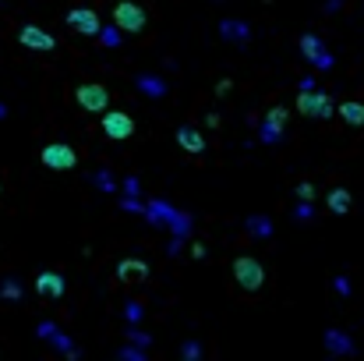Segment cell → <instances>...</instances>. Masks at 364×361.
I'll return each instance as SVG.
<instances>
[{
    "label": "cell",
    "mask_w": 364,
    "mask_h": 361,
    "mask_svg": "<svg viewBox=\"0 0 364 361\" xmlns=\"http://www.w3.org/2000/svg\"><path fill=\"white\" fill-rule=\"evenodd\" d=\"M18 43H21L25 50H39V53L57 50V39L46 33L43 25H21V28H18Z\"/></svg>",
    "instance_id": "ba28073f"
},
{
    "label": "cell",
    "mask_w": 364,
    "mask_h": 361,
    "mask_svg": "<svg viewBox=\"0 0 364 361\" xmlns=\"http://www.w3.org/2000/svg\"><path fill=\"white\" fill-rule=\"evenodd\" d=\"M191 259H205V245H191Z\"/></svg>",
    "instance_id": "7402d4cb"
},
{
    "label": "cell",
    "mask_w": 364,
    "mask_h": 361,
    "mask_svg": "<svg viewBox=\"0 0 364 361\" xmlns=\"http://www.w3.org/2000/svg\"><path fill=\"white\" fill-rule=\"evenodd\" d=\"M340 117L347 120V124H354V128H361V124H364V103H354V100H347V103H340Z\"/></svg>",
    "instance_id": "5bb4252c"
},
{
    "label": "cell",
    "mask_w": 364,
    "mask_h": 361,
    "mask_svg": "<svg viewBox=\"0 0 364 361\" xmlns=\"http://www.w3.org/2000/svg\"><path fill=\"white\" fill-rule=\"evenodd\" d=\"M36 294H43V297H64V290H68V284H64V277L60 273H53V269H43V273L36 277Z\"/></svg>",
    "instance_id": "9c48e42d"
},
{
    "label": "cell",
    "mask_w": 364,
    "mask_h": 361,
    "mask_svg": "<svg viewBox=\"0 0 364 361\" xmlns=\"http://www.w3.org/2000/svg\"><path fill=\"white\" fill-rule=\"evenodd\" d=\"M297 110L305 113V117H332V100L325 93H315V89H300V96H297Z\"/></svg>",
    "instance_id": "8992f818"
},
{
    "label": "cell",
    "mask_w": 364,
    "mask_h": 361,
    "mask_svg": "<svg viewBox=\"0 0 364 361\" xmlns=\"http://www.w3.org/2000/svg\"><path fill=\"white\" fill-rule=\"evenodd\" d=\"M283 128H287V110H283V107H272V110L265 113V142H272Z\"/></svg>",
    "instance_id": "7c38bea8"
},
{
    "label": "cell",
    "mask_w": 364,
    "mask_h": 361,
    "mask_svg": "<svg viewBox=\"0 0 364 361\" xmlns=\"http://www.w3.org/2000/svg\"><path fill=\"white\" fill-rule=\"evenodd\" d=\"M230 89H233V82L230 78H220L216 82V96H230Z\"/></svg>",
    "instance_id": "ffe728a7"
},
{
    "label": "cell",
    "mask_w": 364,
    "mask_h": 361,
    "mask_svg": "<svg viewBox=\"0 0 364 361\" xmlns=\"http://www.w3.org/2000/svg\"><path fill=\"white\" fill-rule=\"evenodd\" d=\"M68 28H75L78 36H99L103 33V21L93 8H71L68 11Z\"/></svg>",
    "instance_id": "52a82bcc"
},
{
    "label": "cell",
    "mask_w": 364,
    "mask_h": 361,
    "mask_svg": "<svg viewBox=\"0 0 364 361\" xmlns=\"http://www.w3.org/2000/svg\"><path fill=\"white\" fill-rule=\"evenodd\" d=\"M103 135L110 142H128L135 135V117L124 110H106L103 113Z\"/></svg>",
    "instance_id": "5b68a950"
},
{
    "label": "cell",
    "mask_w": 364,
    "mask_h": 361,
    "mask_svg": "<svg viewBox=\"0 0 364 361\" xmlns=\"http://www.w3.org/2000/svg\"><path fill=\"white\" fill-rule=\"evenodd\" d=\"M0 294H4L8 301H18V297H21V284H18V280H8V284H4V290H0Z\"/></svg>",
    "instance_id": "e0dca14e"
},
{
    "label": "cell",
    "mask_w": 364,
    "mask_h": 361,
    "mask_svg": "<svg viewBox=\"0 0 364 361\" xmlns=\"http://www.w3.org/2000/svg\"><path fill=\"white\" fill-rule=\"evenodd\" d=\"M113 25L120 28V33H128V36H138V33H145L149 15H145V8L138 4V0H117Z\"/></svg>",
    "instance_id": "6da1fadb"
},
{
    "label": "cell",
    "mask_w": 364,
    "mask_h": 361,
    "mask_svg": "<svg viewBox=\"0 0 364 361\" xmlns=\"http://www.w3.org/2000/svg\"><path fill=\"white\" fill-rule=\"evenodd\" d=\"M131 273H142V277H149V266L145 262H138V259H124L117 266V280H128Z\"/></svg>",
    "instance_id": "9a60e30c"
},
{
    "label": "cell",
    "mask_w": 364,
    "mask_h": 361,
    "mask_svg": "<svg viewBox=\"0 0 364 361\" xmlns=\"http://www.w3.org/2000/svg\"><path fill=\"white\" fill-rule=\"evenodd\" d=\"M75 103L85 113H106L110 110V89L99 85V82H85V85L75 89Z\"/></svg>",
    "instance_id": "3957f363"
},
{
    "label": "cell",
    "mask_w": 364,
    "mask_h": 361,
    "mask_svg": "<svg viewBox=\"0 0 364 361\" xmlns=\"http://www.w3.org/2000/svg\"><path fill=\"white\" fill-rule=\"evenodd\" d=\"M300 53H305V60H312V64H318V68H329L332 64V57L322 50V43L315 36H300Z\"/></svg>",
    "instance_id": "30bf717a"
},
{
    "label": "cell",
    "mask_w": 364,
    "mask_h": 361,
    "mask_svg": "<svg viewBox=\"0 0 364 361\" xmlns=\"http://www.w3.org/2000/svg\"><path fill=\"white\" fill-rule=\"evenodd\" d=\"M39 160H43V167L46 170H75L78 167V153L68 145V142H50V145H43V153H39Z\"/></svg>",
    "instance_id": "277c9868"
},
{
    "label": "cell",
    "mask_w": 364,
    "mask_h": 361,
    "mask_svg": "<svg viewBox=\"0 0 364 361\" xmlns=\"http://www.w3.org/2000/svg\"><path fill=\"white\" fill-rule=\"evenodd\" d=\"M233 280L240 290H262L265 287V266L255 255H237L233 259Z\"/></svg>",
    "instance_id": "7a4b0ae2"
},
{
    "label": "cell",
    "mask_w": 364,
    "mask_h": 361,
    "mask_svg": "<svg viewBox=\"0 0 364 361\" xmlns=\"http://www.w3.org/2000/svg\"><path fill=\"white\" fill-rule=\"evenodd\" d=\"M251 230H255V234H272L269 220H251Z\"/></svg>",
    "instance_id": "44dd1931"
},
{
    "label": "cell",
    "mask_w": 364,
    "mask_h": 361,
    "mask_svg": "<svg viewBox=\"0 0 364 361\" xmlns=\"http://www.w3.org/2000/svg\"><path fill=\"white\" fill-rule=\"evenodd\" d=\"M325 205H329V213H336V216L350 213V192H347V188H332V192L325 195Z\"/></svg>",
    "instance_id": "4fadbf2b"
},
{
    "label": "cell",
    "mask_w": 364,
    "mask_h": 361,
    "mask_svg": "<svg viewBox=\"0 0 364 361\" xmlns=\"http://www.w3.org/2000/svg\"><path fill=\"white\" fill-rule=\"evenodd\" d=\"M297 198H300V202H312V198H315V185L300 180V185H297Z\"/></svg>",
    "instance_id": "ac0fdd59"
},
{
    "label": "cell",
    "mask_w": 364,
    "mask_h": 361,
    "mask_svg": "<svg viewBox=\"0 0 364 361\" xmlns=\"http://www.w3.org/2000/svg\"><path fill=\"white\" fill-rule=\"evenodd\" d=\"M325 340H329V347H332V351H350L347 337H343V333H336V329H329V333H325Z\"/></svg>",
    "instance_id": "2e32d148"
},
{
    "label": "cell",
    "mask_w": 364,
    "mask_h": 361,
    "mask_svg": "<svg viewBox=\"0 0 364 361\" xmlns=\"http://www.w3.org/2000/svg\"><path fill=\"white\" fill-rule=\"evenodd\" d=\"M177 142H180V149H184V153H202L205 149V138H202V131L198 128H177Z\"/></svg>",
    "instance_id": "8fae6325"
},
{
    "label": "cell",
    "mask_w": 364,
    "mask_h": 361,
    "mask_svg": "<svg viewBox=\"0 0 364 361\" xmlns=\"http://www.w3.org/2000/svg\"><path fill=\"white\" fill-rule=\"evenodd\" d=\"M138 85H142V93H145V89H149V93H153V96H163V85H160L156 78H142Z\"/></svg>",
    "instance_id": "d6986e66"
},
{
    "label": "cell",
    "mask_w": 364,
    "mask_h": 361,
    "mask_svg": "<svg viewBox=\"0 0 364 361\" xmlns=\"http://www.w3.org/2000/svg\"><path fill=\"white\" fill-rule=\"evenodd\" d=\"M0 117H8V107L4 103H0Z\"/></svg>",
    "instance_id": "603a6c76"
}]
</instances>
